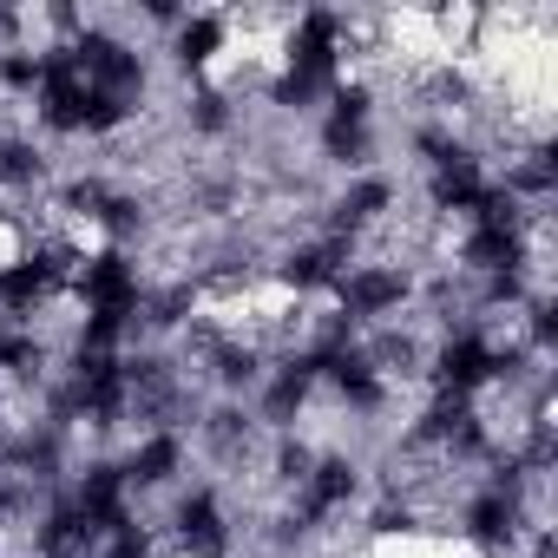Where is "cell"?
<instances>
[{
  "instance_id": "obj_1",
  "label": "cell",
  "mask_w": 558,
  "mask_h": 558,
  "mask_svg": "<svg viewBox=\"0 0 558 558\" xmlns=\"http://www.w3.org/2000/svg\"><path fill=\"white\" fill-rule=\"evenodd\" d=\"M342 296H349V316H381L408 296V276L401 269H362V276H349Z\"/></svg>"
},
{
  "instance_id": "obj_2",
  "label": "cell",
  "mask_w": 558,
  "mask_h": 558,
  "mask_svg": "<svg viewBox=\"0 0 558 558\" xmlns=\"http://www.w3.org/2000/svg\"><path fill=\"white\" fill-rule=\"evenodd\" d=\"M355 493V466L349 460H323L316 473H310V512H329V506H342Z\"/></svg>"
},
{
  "instance_id": "obj_3",
  "label": "cell",
  "mask_w": 558,
  "mask_h": 558,
  "mask_svg": "<svg viewBox=\"0 0 558 558\" xmlns=\"http://www.w3.org/2000/svg\"><path fill=\"white\" fill-rule=\"evenodd\" d=\"M171 466H178V434H151V440L132 453V480H145V486L171 480Z\"/></svg>"
},
{
  "instance_id": "obj_4",
  "label": "cell",
  "mask_w": 558,
  "mask_h": 558,
  "mask_svg": "<svg viewBox=\"0 0 558 558\" xmlns=\"http://www.w3.org/2000/svg\"><path fill=\"white\" fill-rule=\"evenodd\" d=\"M217 47H223V21H210V14L184 21V34H178V53H184V66H204Z\"/></svg>"
},
{
  "instance_id": "obj_5",
  "label": "cell",
  "mask_w": 558,
  "mask_h": 558,
  "mask_svg": "<svg viewBox=\"0 0 558 558\" xmlns=\"http://www.w3.org/2000/svg\"><path fill=\"white\" fill-rule=\"evenodd\" d=\"M466 525H473V538H512V499H506V493H486V499H473Z\"/></svg>"
},
{
  "instance_id": "obj_6",
  "label": "cell",
  "mask_w": 558,
  "mask_h": 558,
  "mask_svg": "<svg viewBox=\"0 0 558 558\" xmlns=\"http://www.w3.org/2000/svg\"><path fill=\"white\" fill-rule=\"evenodd\" d=\"M388 204H395V191H388L381 178H368V184H355V191L342 197V223L355 230V223H368V217H381Z\"/></svg>"
},
{
  "instance_id": "obj_7",
  "label": "cell",
  "mask_w": 558,
  "mask_h": 558,
  "mask_svg": "<svg viewBox=\"0 0 558 558\" xmlns=\"http://www.w3.org/2000/svg\"><path fill=\"white\" fill-rule=\"evenodd\" d=\"M40 66H47V60H27V53H8V60H0V80H8V86H34V80H40Z\"/></svg>"
}]
</instances>
